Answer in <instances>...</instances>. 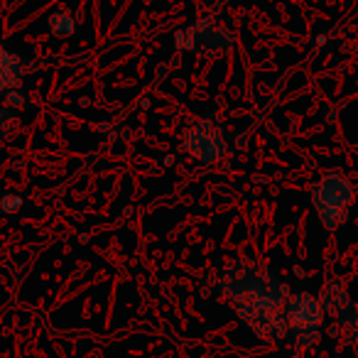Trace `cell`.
Segmentation results:
<instances>
[{
    "label": "cell",
    "instance_id": "cell-2",
    "mask_svg": "<svg viewBox=\"0 0 358 358\" xmlns=\"http://www.w3.org/2000/svg\"><path fill=\"white\" fill-rule=\"evenodd\" d=\"M356 194V185L343 172H327L319 179V185L312 192V204L324 229L336 231L346 224Z\"/></svg>",
    "mask_w": 358,
    "mask_h": 358
},
{
    "label": "cell",
    "instance_id": "cell-8",
    "mask_svg": "<svg viewBox=\"0 0 358 358\" xmlns=\"http://www.w3.org/2000/svg\"><path fill=\"white\" fill-rule=\"evenodd\" d=\"M74 20H71L69 13H55V15L50 17V32L52 35H59V37H66L74 32Z\"/></svg>",
    "mask_w": 358,
    "mask_h": 358
},
{
    "label": "cell",
    "instance_id": "cell-4",
    "mask_svg": "<svg viewBox=\"0 0 358 358\" xmlns=\"http://www.w3.org/2000/svg\"><path fill=\"white\" fill-rule=\"evenodd\" d=\"M182 143H185V152L201 164H214L226 155L224 135H221L219 125H214L211 120H199V123L189 125L185 130Z\"/></svg>",
    "mask_w": 358,
    "mask_h": 358
},
{
    "label": "cell",
    "instance_id": "cell-9",
    "mask_svg": "<svg viewBox=\"0 0 358 358\" xmlns=\"http://www.w3.org/2000/svg\"><path fill=\"white\" fill-rule=\"evenodd\" d=\"M17 130V115L8 108H0V140H8Z\"/></svg>",
    "mask_w": 358,
    "mask_h": 358
},
{
    "label": "cell",
    "instance_id": "cell-1",
    "mask_svg": "<svg viewBox=\"0 0 358 358\" xmlns=\"http://www.w3.org/2000/svg\"><path fill=\"white\" fill-rule=\"evenodd\" d=\"M221 292L255 336L265 341L287 336L285 302L289 289L263 263L250 258L231 260L221 273Z\"/></svg>",
    "mask_w": 358,
    "mask_h": 358
},
{
    "label": "cell",
    "instance_id": "cell-6",
    "mask_svg": "<svg viewBox=\"0 0 358 358\" xmlns=\"http://www.w3.org/2000/svg\"><path fill=\"white\" fill-rule=\"evenodd\" d=\"M22 79H25V62L0 45V94L17 91Z\"/></svg>",
    "mask_w": 358,
    "mask_h": 358
},
{
    "label": "cell",
    "instance_id": "cell-5",
    "mask_svg": "<svg viewBox=\"0 0 358 358\" xmlns=\"http://www.w3.org/2000/svg\"><path fill=\"white\" fill-rule=\"evenodd\" d=\"M187 37H189L187 47H189L192 52H199V55H206V57H219V55H224V52L231 50L229 32L219 30V27H214L211 22L199 25L194 32H189Z\"/></svg>",
    "mask_w": 358,
    "mask_h": 358
},
{
    "label": "cell",
    "instance_id": "cell-7",
    "mask_svg": "<svg viewBox=\"0 0 358 358\" xmlns=\"http://www.w3.org/2000/svg\"><path fill=\"white\" fill-rule=\"evenodd\" d=\"M348 299L351 297H348L346 287H343L341 282H327L322 287V292H319V302H322L324 312H329L331 317L348 302Z\"/></svg>",
    "mask_w": 358,
    "mask_h": 358
},
{
    "label": "cell",
    "instance_id": "cell-3",
    "mask_svg": "<svg viewBox=\"0 0 358 358\" xmlns=\"http://www.w3.org/2000/svg\"><path fill=\"white\" fill-rule=\"evenodd\" d=\"M285 322H287V331L297 338V343L309 346L314 338H319V327L324 322V307L319 297L309 292L289 294L285 302Z\"/></svg>",
    "mask_w": 358,
    "mask_h": 358
},
{
    "label": "cell",
    "instance_id": "cell-10",
    "mask_svg": "<svg viewBox=\"0 0 358 358\" xmlns=\"http://www.w3.org/2000/svg\"><path fill=\"white\" fill-rule=\"evenodd\" d=\"M22 206V196H15V194H6L3 199H0V209L6 211V214H13L15 209H20Z\"/></svg>",
    "mask_w": 358,
    "mask_h": 358
}]
</instances>
